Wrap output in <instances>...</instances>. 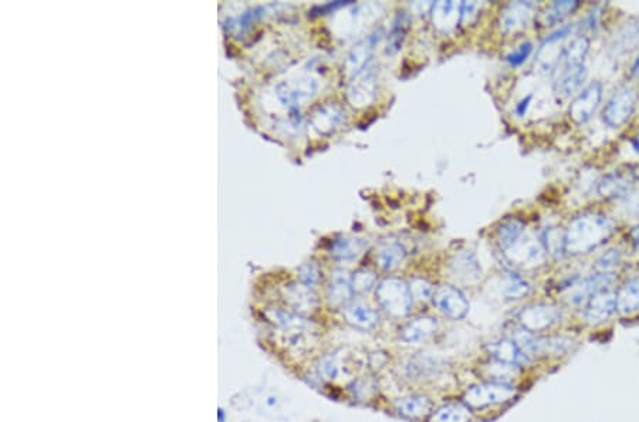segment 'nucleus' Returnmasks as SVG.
Segmentation results:
<instances>
[{
    "label": "nucleus",
    "mask_w": 639,
    "mask_h": 422,
    "mask_svg": "<svg viewBox=\"0 0 639 422\" xmlns=\"http://www.w3.org/2000/svg\"><path fill=\"white\" fill-rule=\"evenodd\" d=\"M615 232V223L601 212H584L565 229V255H587L604 245Z\"/></svg>",
    "instance_id": "nucleus-1"
},
{
    "label": "nucleus",
    "mask_w": 639,
    "mask_h": 422,
    "mask_svg": "<svg viewBox=\"0 0 639 422\" xmlns=\"http://www.w3.org/2000/svg\"><path fill=\"white\" fill-rule=\"evenodd\" d=\"M377 300L394 317L408 316L414 303L408 283L397 277H388L378 283Z\"/></svg>",
    "instance_id": "nucleus-2"
},
{
    "label": "nucleus",
    "mask_w": 639,
    "mask_h": 422,
    "mask_svg": "<svg viewBox=\"0 0 639 422\" xmlns=\"http://www.w3.org/2000/svg\"><path fill=\"white\" fill-rule=\"evenodd\" d=\"M502 253L511 265L524 269H531L543 265L547 255L543 242L527 232H524L520 239H517Z\"/></svg>",
    "instance_id": "nucleus-3"
},
{
    "label": "nucleus",
    "mask_w": 639,
    "mask_h": 422,
    "mask_svg": "<svg viewBox=\"0 0 639 422\" xmlns=\"http://www.w3.org/2000/svg\"><path fill=\"white\" fill-rule=\"evenodd\" d=\"M516 388L509 382H483L470 387L465 392V404L472 408H485L489 405L503 404L516 396Z\"/></svg>",
    "instance_id": "nucleus-4"
},
{
    "label": "nucleus",
    "mask_w": 639,
    "mask_h": 422,
    "mask_svg": "<svg viewBox=\"0 0 639 422\" xmlns=\"http://www.w3.org/2000/svg\"><path fill=\"white\" fill-rule=\"evenodd\" d=\"M574 32L572 25H564L553 32L540 46L536 56V66L541 73H553L561 66L565 48L562 42Z\"/></svg>",
    "instance_id": "nucleus-5"
},
{
    "label": "nucleus",
    "mask_w": 639,
    "mask_h": 422,
    "mask_svg": "<svg viewBox=\"0 0 639 422\" xmlns=\"http://www.w3.org/2000/svg\"><path fill=\"white\" fill-rule=\"evenodd\" d=\"M638 94L632 87H619L602 110V121L611 128L622 127L633 114Z\"/></svg>",
    "instance_id": "nucleus-6"
},
{
    "label": "nucleus",
    "mask_w": 639,
    "mask_h": 422,
    "mask_svg": "<svg viewBox=\"0 0 639 422\" xmlns=\"http://www.w3.org/2000/svg\"><path fill=\"white\" fill-rule=\"evenodd\" d=\"M613 282V273H599L595 272L594 274L579 279L574 277L568 282L567 286H564V296L565 299L574 304H582L587 303L594 294L598 291H602L608 289Z\"/></svg>",
    "instance_id": "nucleus-7"
},
{
    "label": "nucleus",
    "mask_w": 639,
    "mask_h": 422,
    "mask_svg": "<svg viewBox=\"0 0 639 422\" xmlns=\"http://www.w3.org/2000/svg\"><path fill=\"white\" fill-rule=\"evenodd\" d=\"M378 91V67L373 63L358 76L351 79L347 90V99L356 109H366L377 99Z\"/></svg>",
    "instance_id": "nucleus-8"
},
{
    "label": "nucleus",
    "mask_w": 639,
    "mask_h": 422,
    "mask_svg": "<svg viewBox=\"0 0 639 422\" xmlns=\"http://www.w3.org/2000/svg\"><path fill=\"white\" fill-rule=\"evenodd\" d=\"M383 29H375L364 36L349 53L346 60V73L350 79H354L373 65V57L377 46L383 39Z\"/></svg>",
    "instance_id": "nucleus-9"
},
{
    "label": "nucleus",
    "mask_w": 639,
    "mask_h": 422,
    "mask_svg": "<svg viewBox=\"0 0 639 422\" xmlns=\"http://www.w3.org/2000/svg\"><path fill=\"white\" fill-rule=\"evenodd\" d=\"M602 100V84L599 82H592L574 99L570 106V118L582 126L588 123L596 113Z\"/></svg>",
    "instance_id": "nucleus-10"
},
{
    "label": "nucleus",
    "mask_w": 639,
    "mask_h": 422,
    "mask_svg": "<svg viewBox=\"0 0 639 422\" xmlns=\"http://www.w3.org/2000/svg\"><path fill=\"white\" fill-rule=\"evenodd\" d=\"M561 317L557 307L551 304H530L519 313V323L521 327L530 333H537L550 328Z\"/></svg>",
    "instance_id": "nucleus-11"
},
{
    "label": "nucleus",
    "mask_w": 639,
    "mask_h": 422,
    "mask_svg": "<svg viewBox=\"0 0 639 422\" xmlns=\"http://www.w3.org/2000/svg\"><path fill=\"white\" fill-rule=\"evenodd\" d=\"M434 301L445 316L453 320L463 318L469 311V301L463 291L451 284L441 286L434 294Z\"/></svg>",
    "instance_id": "nucleus-12"
},
{
    "label": "nucleus",
    "mask_w": 639,
    "mask_h": 422,
    "mask_svg": "<svg viewBox=\"0 0 639 422\" xmlns=\"http://www.w3.org/2000/svg\"><path fill=\"white\" fill-rule=\"evenodd\" d=\"M534 15V4L531 2H511L502 12L499 25L504 35H513L524 30Z\"/></svg>",
    "instance_id": "nucleus-13"
},
{
    "label": "nucleus",
    "mask_w": 639,
    "mask_h": 422,
    "mask_svg": "<svg viewBox=\"0 0 639 422\" xmlns=\"http://www.w3.org/2000/svg\"><path fill=\"white\" fill-rule=\"evenodd\" d=\"M618 310L616 293L609 289L594 294L584 307V318L589 324H601L606 321Z\"/></svg>",
    "instance_id": "nucleus-14"
},
{
    "label": "nucleus",
    "mask_w": 639,
    "mask_h": 422,
    "mask_svg": "<svg viewBox=\"0 0 639 422\" xmlns=\"http://www.w3.org/2000/svg\"><path fill=\"white\" fill-rule=\"evenodd\" d=\"M452 274L465 283H475L482 276V266L476 253L470 249L459 250L451 262Z\"/></svg>",
    "instance_id": "nucleus-15"
},
{
    "label": "nucleus",
    "mask_w": 639,
    "mask_h": 422,
    "mask_svg": "<svg viewBox=\"0 0 639 422\" xmlns=\"http://www.w3.org/2000/svg\"><path fill=\"white\" fill-rule=\"evenodd\" d=\"M462 4L449 2H436L431 5V18L434 26L443 33L452 32L462 22Z\"/></svg>",
    "instance_id": "nucleus-16"
},
{
    "label": "nucleus",
    "mask_w": 639,
    "mask_h": 422,
    "mask_svg": "<svg viewBox=\"0 0 639 422\" xmlns=\"http://www.w3.org/2000/svg\"><path fill=\"white\" fill-rule=\"evenodd\" d=\"M588 70L585 65L578 66H561L560 74L555 82V89L564 97H571L575 93H579Z\"/></svg>",
    "instance_id": "nucleus-17"
},
{
    "label": "nucleus",
    "mask_w": 639,
    "mask_h": 422,
    "mask_svg": "<svg viewBox=\"0 0 639 422\" xmlns=\"http://www.w3.org/2000/svg\"><path fill=\"white\" fill-rule=\"evenodd\" d=\"M344 318L349 324L361 330H373L380 323L378 313L366 303L353 301L344 306Z\"/></svg>",
    "instance_id": "nucleus-18"
},
{
    "label": "nucleus",
    "mask_w": 639,
    "mask_h": 422,
    "mask_svg": "<svg viewBox=\"0 0 639 422\" xmlns=\"http://www.w3.org/2000/svg\"><path fill=\"white\" fill-rule=\"evenodd\" d=\"M438 330V321L434 317H418L409 321L401 333V338L408 344H421L428 341Z\"/></svg>",
    "instance_id": "nucleus-19"
},
{
    "label": "nucleus",
    "mask_w": 639,
    "mask_h": 422,
    "mask_svg": "<svg viewBox=\"0 0 639 422\" xmlns=\"http://www.w3.org/2000/svg\"><path fill=\"white\" fill-rule=\"evenodd\" d=\"M356 294L351 274L347 270H336L329 287V300L334 306H347Z\"/></svg>",
    "instance_id": "nucleus-20"
},
{
    "label": "nucleus",
    "mask_w": 639,
    "mask_h": 422,
    "mask_svg": "<svg viewBox=\"0 0 639 422\" xmlns=\"http://www.w3.org/2000/svg\"><path fill=\"white\" fill-rule=\"evenodd\" d=\"M487 348H489L492 357L499 362L519 367L524 361H527V357L524 355V352L519 348V345L511 338H502V340L493 341L492 344H489Z\"/></svg>",
    "instance_id": "nucleus-21"
},
{
    "label": "nucleus",
    "mask_w": 639,
    "mask_h": 422,
    "mask_svg": "<svg viewBox=\"0 0 639 422\" xmlns=\"http://www.w3.org/2000/svg\"><path fill=\"white\" fill-rule=\"evenodd\" d=\"M346 121V111L336 106V104H327L323 109H320L318 113L312 118V124L315 130L322 134H330L337 127H340Z\"/></svg>",
    "instance_id": "nucleus-22"
},
{
    "label": "nucleus",
    "mask_w": 639,
    "mask_h": 422,
    "mask_svg": "<svg viewBox=\"0 0 639 422\" xmlns=\"http://www.w3.org/2000/svg\"><path fill=\"white\" fill-rule=\"evenodd\" d=\"M632 189V182L619 174L605 175L596 184V192L599 196L606 199H621L625 198Z\"/></svg>",
    "instance_id": "nucleus-23"
},
{
    "label": "nucleus",
    "mask_w": 639,
    "mask_h": 422,
    "mask_svg": "<svg viewBox=\"0 0 639 422\" xmlns=\"http://www.w3.org/2000/svg\"><path fill=\"white\" fill-rule=\"evenodd\" d=\"M367 246V240L354 236H344L337 239L332 248V257L337 262L350 263L356 260Z\"/></svg>",
    "instance_id": "nucleus-24"
},
{
    "label": "nucleus",
    "mask_w": 639,
    "mask_h": 422,
    "mask_svg": "<svg viewBox=\"0 0 639 422\" xmlns=\"http://www.w3.org/2000/svg\"><path fill=\"white\" fill-rule=\"evenodd\" d=\"M407 257L405 248L397 240H387L380 245L377 252V263L385 272H392L402 265Z\"/></svg>",
    "instance_id": "nucleus-25"
},
{
    "label": "nucleus",
    "mask_w": 639,
    "mask_h": 422,
    "mask_svg": "<svg viewBox=\"0 0 639 422\" xmlns=\"http://www.w3.org/2000/svg\"><path fill=\"white\" fill-rule=\"evenodd\" d=\"M395 409L405 418L418 419L426 416L432 409V402L425 395H408L395 402Z\"/></svg>",
    "instance_id": "nucleus-26"
},
{
    "label": "nucleus",
    "mask_w": 639,
    "mask_h": 422,
    "mask_svg": "<svg viewBox=\"0 0 639 422\" xmlns=\"http://www.w3.org/2000/svg\"><path fill=\"white\" fill-rule=\"evenodd\" d=\"M616 307L622 314L639 310V277L629 279L616 293Z\"/></svg>",
    "instance_id": "nucleus-27"
},
{
    "label": "nucleus",
    "mask_w": 639,
    "mask_h": 422,
    "mask_svg": "<svg viewBox=\"0 0 639 422\" xmlns=\"http://www.w3.org/2000/svg\"><path fill=\"white\" fill-rule=\"evenodd\" d=\"M470 419L472 412L465 402H448L431 416V422H470Z\"/></svg>",
    "instance_id": "nucleus-28"
},
{
    "label": "nucleus",
    "mask_w": 639,
    "mask_h": 422,
    "mask_svg": "<svg viewBox=\"0 0 639 422\" xmlns=\"http://www.w3.org/2000/svg\"><path fill=\"white\" fill-rule=\"evenodd\" d=\"M408 29H409V19H408V16L405 13H400L394 19L391 30L388 32V36H387L388 42H387V49L385 50H387L388 55H395V53H398L401 50V48L404 45V40L407 38Z\"/></svg>",
    "instance_id": "nucleus-29"
},
{
    "label": "nucleus",
    "mask_w": 639,
    "mask_h": 422,
    "mask_svg": "<svg viewBox=\"0 0 639 422\" xmlns=\"http://www.w3.org/2000/svg\"><path fill=\"white\" fill-rule=\"evenodd\" d=\"M639 43V23H625L613 38V49L616 53H629Z\"/></svg>",
    "instance_id": "nucleus-30"
},
{
    "label": "nucleus",
    "mask_w": 639,
    "mask_h": 422,
    "mask_svg": "<svg viewBox=\"0 0 639 422\" xmlns=\"http://www.w3.org/2000/svg\"><path fill=\"white\" fill-rule=\"evenodd\" d=\"M578 8L579 2H577V0H561V2H554L543 13V23L545 26L561 23L565 18L571 16Z\"/></svg>",
    "instance_id": "nucleus-31"
},
{
    "label": "nucleus",
    "mask_w": 639,
    "mask_h": 422,
    "mask_svg": "<svg viewBox=\"0 0 639 422\" xmlns=\"http://www.w3.org/2000/svg\"><path fill=\"white\" fill-rule=\"evenodd\" d=\"M589 52V39L585 35H578L564 52L561 66H578L585 65V57Z\"/></svg>",
    "instance_id": "nucleus-32"
},
{
    "label": "nucleus",
    "mask_w": 639,
    "mask_h": 422,
    "mask_svg": "<svg viewBox=\"0 0 639 422\" xmlns=\"http://www.w3.org/2000/svg\"><path fill=\"white\" fill-rule=\"evenodd\" d=\"M526 232V226L519 219H509L497 231V243L500 250L503 252L509 246H511L517 239H520Z\"/></svg>",
    "instance_id": "nucleus-33"
},
{
    "label": "nucleus",
    "mask_w": 639,
    "mask_h": 422,
    "mask_svg": "<svg viewBox=\"0 0 639 422\" xmlns=\"http://www.w3.org/2000/svg\"><path fill=\"white\" fill-rule=\"evenodd\" d=\"M543 245L547 253L558 259L565 255V231L561 228H550L543 235Z\"/></svg>",
    "instance_id": "nucleus-34"
},
{
    "label": "nucleus",
    "mask_w": 639,
    "mask_h": 422,
    "mask_svg": "<svg viewBox=\"0 0 639 422\" xmlns=\"http://www.w3.org/2000/svg\"><path fill=\"white\" fill-rule=\"evenodd\" d=\"M502 293L506 299H521L530 293V284L517 273H507L503 277Z\"/></svg>",
    "instance_id": "nucleus-35"
},
{
    "label": "nucleus",
    "mask_w": 639,
    "mask_h": 422,
    "mask_svg": "<svg viewBox=\"0 0 639 422\" xmlns=\"http://www.w3.org/2000/svg\"><path fill=\"white\" fill-rule=\"evenodd\" d=\"M571 340L562 335H553V337H544V338H537V355H543V354H562L565 352L570 345H571Z\"/></svg>",
    "instance_id": "nucleus-36"
},
{
    "label": "nucleus",
    "mask_w": 639,
    "mask_h": 422,
    "mask_svg": "<svg viewBox=\"0 0 639 422\" xmlns=\"http://www.w3.org/2000/svg\"><path fill=\"white\" fill-rule=\"evenodd\" d=\"M353 287L356 293H368L377 286V274L370 269L357 270L353 276Z\"/></svg>",
    "instance_id": "nucleus-37"
},
{
    "label": "nucleus",
    "mask_w": 639,
    "mask_h": 422,
    "mask_svg": "<svg viewBox=\"0 0 639 422\" xmlns=\"http://www.w3.org/2000/svg\"><path fill=\"white\" fill-rule=\"evenodd\" d=\"M409 290L412 294L414 301H426L429 299L434 297V287L431 284V282H428L426 279L422 277H415L409 282Z\"/></svg>",
    "instance_id": "nucleus-38"
},
{
    "label": "nucleus",
    "mask_w": 639,
    "mask_h": 422,
    "mask_svg": "<svg viewBox=\"0 0 639 422\" xmlns=\"http://www.w3.org/2000/svg\"><path fill=\"white\" fill-rule=\"evenodd\" d=\"M622 255L618 249H609L604 255H601L595 262V272L599 273H612V270L621 263Z\"/></svg>",
    "instance_id": "nucleus-39"
},
{
    "label": "nucleus",
    "mask_w": 639,
    "mask_h": 422,
    "mask_svg": "<svg viewBox=\"0 0 639 422\" xmlns=\"http://www.w3.org/2000/svg\"><path fill=\"white\" fill-rule=\"evenodd\" d=\"M533 52V43L531 42H523L520 46H517L511 53L506 56V62L511 67H519L527 62Z\"/></svg>",
    "instance_id": "nucleus-40"
},
{
    "label": "nucleus",
    "mask_w": 639,
    "mask_h": 422,
    "mask_svg": "<svg viewBox=\"0 0 639 422\" xmlns=\"http://www.w3.org/2000/svg\"><path fill=\"white\" fill-rule=\"evenodd\" d=\"M517 368L519 367H516V365H510V364L499 362V361H496V364H493V365H487L489 374L496 378L494 379L496 382H509V378L514 377Z\"/></svg>",
    "instance_id": "nucleus-41"
},
{
    "label": "nucleus",
    "mask_w": 639,
    "mask_h": 422,
    "mask_svg": "<svg viewBox=\"0 0 639 422\" xmlns=\"http://www.w3.org/2000/svg\"><path fill=\"white\" fill-rule=\"evenodd\" d=\"M320 372H322L329 379H336L340 374V365L336 357L326 355L322 361H320Z\"/></svg>",
    "instance_id": "nucleus-42"
},
{
    "label": "nucleus",
    "mask_w": 639,
    "mask_h": 422,
    "mask_svg": "<svg viewBox=\"0 0 639 422\" xmlns=\"http://www.w3.org/2000/svg\"><path fill=\"white\" fill-rule=\"evenodd\" d=\"M374 385L370 382V381H367V379H360V381H356L353 385H351V392H353V395L356 396V398H358V399H368V398H371V395L374 394Z\"/></svg>",
    "instance_id": "nucleus-43"
},
{
    "label": "nucleus",
    "mask_w": 639,
    "mask_h": 422,
    "mask_svg": "<svg viewBox=\"0 0 639 422\" xmlns=\"http://www.w3.org/2000/svg\"><path fill=\"white\" fill-rule=\"evenodd\" d=\"M480 8H482V4H477V2H462V5H460L462 22L460 23L462 25L472 23L477 18Z\"/></svg>",
    "instance_id": "nucleus-44"
},
{
    "label": "nucleus",
    "mask_w": 639,
    "mask_h": 422,
    "mask_svg": "<svg viewBox=\"0 0 639 422\" xmlns=\"http://www.w3.org/2000/svg\"><path fill=\"white\" fill-rule=\"evenodd\" d=\"M531 100H533V94H528L527 97H524L521 101H519V103L516 104L514 111H516V114H517L519 117H524V116H526V113H527V110H528V107H530V104H531Z\"/></svg>",
    "instance_id": "nucleus-45"
},
{
    "label": "nucleus",
    "mask_w": 639,
    "mask_h": 422,
    "mask_svg": "<svg viewBox=\"0 0 639 422\" xmlns=\"http://www.w3.org/2000/svg\"><path fill=\"white\" fill-rule=\"evenodd\" d=\"M630 242H632L633 250L639 252V225L632 228V231H630Z\"/></svg>",
    "instance_id": "nucleus-46"
},
{
    "label": "nucleus",
    "mask_w": 639,
    "mask_h": 422,
    "mask_svg": "<svg viewBox=\"0 0 639 422\" xmlns=\"http://www.w3.org/2000/svg\"><path fill=\"white\" fill-rule=\"evenodd\" d=\"M638 73H639V55H638V57L635 59V62L632 65V74H638Z\"/></svg>",
    "instance_id": "nucleus-47"
},
{
    "label": "nucleus",
    "mask_w": 639,
    "mask_h": 422,
    "mask_svg": "<svg viewBox=\"0 0 639 422\" xmlns=\"http://www.w3.org/2000/svg\"><path fill=\"white\" fill-rule=\"evenodd\" d=\"M632 147H633V150H635V152L636 154H639V134L632 140Z\"/></svg>",
    "instance_id": "nucleus-48"
}]
</instances>
